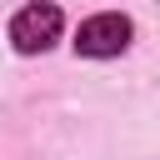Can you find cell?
I'll list each match as a JSON object with an SVG mask.
<instances>
[{
	"mask_svg": "<svg viewBox=\"0 0 160 160\" xmlns=\"http://www.w3.org/2000/svg\"><path fill=\"white\" fill-rule=\"evenodd\" d=\"M130 35H135V25H130L125 15H115V10H105V15H90V20L80 25L75 50H80V55L105 60V55H120V50L130 45Z\"/></svg>",
	"mask_w": 160,
	"mask_h": 160,
	"instance_id": "2",
	"label": "cell"
},
{
	"mask_svg": "<svg viewBox=\"0 0 160 160\" xmlns=\"http://www.w3.org/2000/svg\"><path fill=\"white\" fill-rule=\"evenodd\" d=\"M60 25H65L60 5L35 0V5H25V10L10 20V40H15L20 55H40V50H50V45L60 40Z\"/></svg>",
	"mask_w": 160,
	"mask_h": 160,
	"instance_id": "1",
	"label": "cell"
}]
</instances>
